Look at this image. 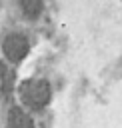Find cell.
Instances as JSON below:
<instances>
[{
    "label": "cell",
    "instance_id": "6da1fadb",
    "mask_svg": "<svg viewBox=\"0 0 122 128\" xmlns=\"http://www.w3.org/2000/svg\"><path fill=\"white\" fill-rule=\"evenodd\" d=\"M22 98L32 108H44L50 100V86L42 80H30L22 86Z\"/></svg>",
    "mask_w": 122,
    "mask_h": 128
},
{
    "label": "cell",
    "instance_id": "7a4b0ae2",
    "mask_svg": "<svg viewBox=\"0 0 122 128\" xmlns=\"http://www.w3.org/2000/svg\"><path fill=\"white\" fill-rule=\"evenodd\" d=\"M2 50H4V54H6L8 60L20 62V60L28 54L30 46H28V40H26L24 36H20V34H10V36H6L4 44H2Z\"/></svg>",
    "mask_w": 122,
    "mask_h": 128
},
{
    "label": "cell",
    "instance_id": "3957f363",
    "mask_svg": "<svg viewBox=\"0 0 122 128\" xmlns=\"http://www.w3.org/2000/svg\"><path fill=\"white\" fill-rule=\"evenodd\" d=\"M8 126L10 128H34L32 120L20 110V108H12L8 114Z\"/></svg>",
    "mask_w": 122,
    "mask_h": 128
},
{
    "label": "cell",
    "instance_id": "277c9868",
    "mask_svg": "<svg viewBox=\"0 0 122 128\" xmlns=\"http://www.w3.org/2000/svg\"><path fill=\"white\" fill-rule=\"evenodd\" d=\"M20 6H22V12L30 18H36L42 12V0H20Z\"/></svg>",
    "mask_w": 122,
    "mask_h": 128
},
{
    "label": "cell",
    "instance_id": "5b68a950",
    "mask_svg": "<svg viewBox=\"0 0 122 128\" xmlns=\"http://www.w3.org/2000/svg\"><path fill=\"white\" fill-rule=\"evenodd\" d=\"M12 80H14L12 72L0 66V82H2V90H10V88H12Z\"/></svg>",
    "mask_w": 122,
    "mask_h": 128
}]
</instances>
